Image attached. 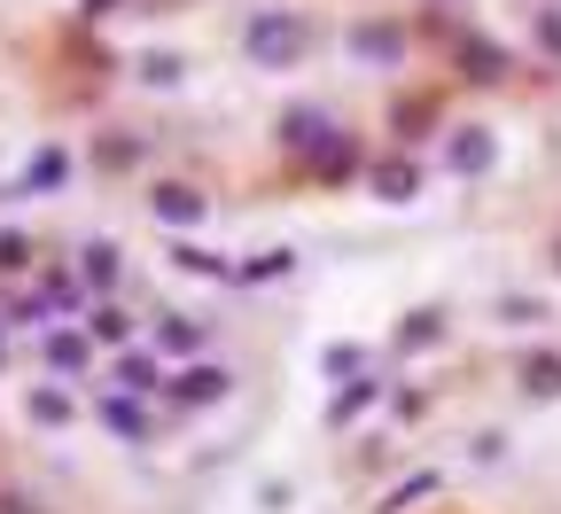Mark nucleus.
<instances>
[{
	"mask_svg": "<svg viewBox=\"0 0 561 514\" xmlns=\"http://www.w3.org/2000/svg\"><path fill=\"white\" fill-rule=\"evenodd\" d=\"M62 180V157L47 149V157H32V172H24V187H55Z\"/></svg>",
	"mask_w": 561,
	"mask_h": 514,
	"instance_id": "1",
	"label": "nucleus"
},
{
	"mask_svg": "<svg viewBox=\"0 0 561 514\" xmlns=\"http://www.w3.org/2000/svg\"><path fill=\"white\" fill-rule=\"evenodd\" d=\"M157 218H195V195H187V187H164V195H157Z\"/></svg>",
	"mask_w": 561,
	"mask_h": 514,
	"instance_id": "2",
	"label": "nucleus"
},
{
	"mask_svg": "<svg viewBox=\"0 0 561 514\" xmlns=\"http://www.w3.org/2000/svg\"><path fill=\"white\" fill-rule=\"evenodd\" d=\"M102 421H110V429H125V436H140V413H133L125 398H102Z\"/></svg>",
	"mask_w": 561,
	"mask_h": 514,
	"instance_id": "3",
	"label": "nucleus"
},
{
	"mask_svg": "<svg viewBox=\"0 0 561 514\" xmlns=\"http://www.w3.org/2000/svg\"><path fill=\"white\" fill-rule=\"evenodd\" d=\"M87 328H94V335H102V343H117V335H125V312H117V305H102V312H94V320H87Z\"/></svg>",
	"mask_w": 561,
	"mask_h": 514,
	"instance_id": "4",
	"label": "nucleus"
},
{
	"mask_svg": "<svg viewBox=\"0 0 561 514\" xmlns=\"http://www.w3.org/2000/svg\"><path fill=\"white\" fill-rule=\"evenodd\" d=\"M87 273H94V281H117V250L94 242V250H87Z\"/></svg>",
	"mask_w": 561,
	"mask_h": 514,
	"instance_id": "5",
	"label": "nucleus"
},
{
	"mask_svg": "<svg viewBox=\"0 0 561 514\" xmlns=\"http://www.w3.org/2000/svg\"><path fill=\"white\" fill-rule=\"evenodd\" d=\"M47 351H55V366H79V358H87V343H79V335H55Z\"/></svg>",
	"mask_w": 561,
	"mask_h": 514,
	"instance_id": "6",
	"label": "nucleus"
},
{
	"mask_svg": "<svg viewBox=\"0 0 561 514\" xmlns=\"http://www.w3.org/2000/svg\"><path fill=\"white\" fill-rule=\"evenodd\" d=\"M16 265H24V242H16V235H0V273H16Z\"/></svg>",
	"mask_w": 561,
	"mask_h": 514,
	"instance_id": "7",
	"label": "nucleus"
},
{
	"mask_svg": "<svg viewBox=\"0 0 561 514\" xmlns=\"http://www.w3.org/2000/svg\"><path fill=\"white\" fill-rule=\"evenodd\" d=\"M87 16H110V0H87Z\"/></svg>",
	"mask_w": 561,
	"mask_h": 514,
	"instance_id": "8",
	"label": "nucleus"
},
{
	"mask_svg": "<svg viewBox=\"0 0 561 514\" xmlns=\"http://www.w3.org/2000/svg\"><path fill=\"white\" fill-rule=\"evenodd\" d=\"M0 514H24V499H0Z\"/></svg>",
	"mask_w": 561,
	"mask_h": 514,
	"instance_id": "9",
	"label": "nucleus"
}]
</instances>
